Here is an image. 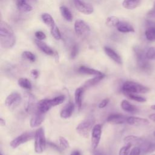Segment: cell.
Instances as JSON below:
<instances>
[{
    "mask_svg": "<svg viewBox=\"0 0 155 155\" xmlns=\"http://www.w3.org/2000/svg\"><path fill=\"white\" fill-rule=\"evenodd\" d=\"M122 89L124 93H145L150 90L149 88L133 81L125 82L122 85Z\"/></svg>",
    "mask_w": 155,
    "mask_h": 155,
    "instance_id": "cell-3",
    "label": "cell"
},
{
    "mask_svg": "<svg viewBox=\"0 0 155 155\" xmlns=\"http://www.w3.org/2000/svg\"><path fill=\"white\" fill-rule=\"evenodd\" d=\"M19 10L23 12H29L32 10V7L26 0H13Z\"/></svg>",
    "mask_w": 155,
    "mask_h": 155,
    "instance_id": "cell-18",
    "label": "cell"
},
{
    "mask_svg": "<svg viewBox=\"0 0 155 155\" xmlns=\"http://www.w3.org/2000/svg\"><path fill=\"white\" fill-rule=\"evenodd\" d=\"M70 155H81V153H80V152H79V151H78V150H74V151H73L71 153Z\"/></svg>",
    "mask_w": 155,
    "mask_h": 155,
    "instance_id": "cell-48",
    "label": "cell"
},
{
    "mask_svg": "<svg viewBox=\"0 0 155 155\" xmlns=\"http://www.w3.org/2000/svg\"><path fill=\"white\" fill-rule=\"evenodd\" d=\"M49 145L51 147H53V148H54V149H56V150H58V151H61V148H59L56 144H54V143H51V142H50L49 143Z\"/></svg>",
    "mask_w": 155,
    "mask_h": 155,
    "instance_id": "cell-46",
    "label": "cell"
},
{
    "mask_svg": "<svg viewBox=\"0 0 155 155\" xmlns=\"http://www.w3.org/2000/svg\"><path fill=\"white\" fill-rule=\"evenodd\" d=\"M127 123L131 125L142 126L149 124L150 121L145 118H142L135 116H130L127 119Z\"/></svg>",
    "mask_w": 155,
    "mask_h": 155,
    "instance_id": "cell-14",
    "label": "cell"
},
{
    "mask_svg": "<svg viewBox=\"0 0 155 155\" xmlns=\"http://www.w3.org/2000/svg\"><path fill=\"white\" fill-rule=\"evenodd\" d=\"M78 72H79L81 74H90V75H95V76H98V75H102V74H104L103 73H102L101 71L91 68H89V67H87L85 66H81L79 67L78 68Z\"/></svg>",
    "mask_w": 155,
    "mask_h": 155,
    "instance_id": "cell-20",
    "label": "cell"
},
{
    "mask_svg": "<svg viewBox=\"0 0 155 155\" xmlns=\"http://www.w3.org/2000/svg\"><path fill=\"white\" fill-rule=\"evenodd\" d=\"M132 145L130 143H126L124 147H122L119 152V155H128L130 153V148Z\"/></svg>",
    "mask_w": 155,
    "mask_h": 155,
    "instance_id": "cell-37",
    "label": "cell"
},
{
    "mask_svg": "<svg viewBox=\"0 0 155 155\" xmlns=\"http://www.w3.org/2000/svg\"><path fill=\"white\" fill-rule=\"evenodd\" d=\"M109 101H110V100H109L108 99H105L102 100V101L99 104V105H98L99 108H105V107L108 104Z\"/></svg>",
    "mask_w": 155,
    "mask_h": 155,
    "instance_id": "cell-43",
    "label": "cell"
},
{
    "mask_svg": "<svg viewBox=\"0 0 155 155\" xmlns=\"http://www.w3.org/2000/svg\"><path fill=\"white\" fill-rule=\"evenodd\" d=\"M120 107L124 111L130 113H135L138 111V109L136 106L130 104L127 100H123L121 102Z\"/></svg>",
    "mask_w": 155,
    "mask_h": 155,
    "instance_id": "cell-24",
    "label": "cell"
},
{
    "mask_svg": "<svg viewBox=\"0 0 155 155\" xmlns=\"http://www.w3.org/2000/svg\"><path fill=\"white\" fill-rule=\"evenodd\" d=\"M45 114L43 113L38 110H36L33 114L30 122V127L32 128H35L39 127L42 122L44 121V118H45Z\"/></svg>",
    "mask_w": 155,
    "mask_h": 155,
    "instance_id": "cell-12",
    "label": "cell"
},
{
    "mask_svg": "<svg viewBox=\"0 0 155 155\" xmlns=\"http://www.w3.org/2000/svg\"><path fill=\"white\" fill-rule=\"evenodd\" d=\"M84 91V88L82 87H79L76 89L74 92V101L79 110H81L82 107V96Z\"/></svg>",
    "mask_w": 155,
    "mask_h": 155,
    "instance_id": "cell-19",
    "label": "cell"
},
{
    "mask_svg": "<svg viewBox=\"0 0 155 155\" xmlns=\"http://www.w3.org/2000/svg\"><path fill=\"white\" fill-rule=\"evenodd\" d=\"M120 21L118 18L116 16H110L106 19V24L109 27H116L119 23Z\"/></svg>",
    "mask_w": 155,
    "mask_h": 155,
    "instance_id": "cell-33",
    "label": "cell"
},
{
    "mask_svg": "<svg viewBox=\"0 0 155 155\" xmlns=\"http://www.w3.org/2000/svg\"><path fill=\"white\" fill-rule=\"evenodd\" d=\"M154 6H155V5H154Z\"/></svg>",
    "mask_w": 155,
    "mask_h": 155,
    "instance_id": "cell-56",
    "label": "cell"
},
{
    "mask_svg": "<svg viewBox=\"0 0 155 155\" xmlns=\"http://www.w3.org/2000/svg\"><path fill=\"white\" fill-rule=\"evenodd\" d=\"M27 1V2L28 3V2H31V3H35L36 1V0H26Z\"/></svg>",
    "mask_w": 155,
    "mask_h": 155,
    "instance_id": "cell-50",
    "label": "cell"
},
{
    "mask_svg": "<svg viewBox=\"0 0 155 155\" xmlns=\"http://www.w3.org/2000/svg\"><path fill=\"white\" fill-rule=\"evenodd\" d=\"M78 53V47L77 46V45H74L71 50V52H70V57L71 59H74L76 58V56H77Z\"/></svg>",
    "mask_w": 155,
    "mask_h": 155,
    "instance_id": "cell-40",
    "label": "cell"
},
{
    "mask_svg": "<svg viewBox=\"0 0 155 155\" xmlns=\"http://www.w3.org/2000/svg\"><path fill=\"white\" fill-rule=\"evenodd\" d=\"M146 57L148 60H155V47H150L147 50Z\"/></svg>",
    "mask_w": 155,
    "mask_h": 155,
    "instance_id": "cell-38",
    "label": "cell"
},
{
    "mask_svg": "<svg viewBox=\"0 0 155 155\" xmlns=\"http://www.w3.org/2000/svg\"><path fill=\"white\" fill-rule=\"evenodd\" d=\"M41 18H42V21L50 28L53 25H54L55 24V22L54 21L53 18L48 13L42 14V16H41Z\"/></svg>",
    "mask_w": 155,
    "mask_h": 155,
    "instance_id": "cell-31",
    "label": "cell"
},
{
    "mask_svg": "<svg viewBox=\"0 0 155 155\" xmlns=\"http://www.w3.org/2000/svg\"><path fill=\"white\" fill-rule=\"evenodd\" d=\"M145 37L150 41H155V25L149 26L145 30Z\"/></svg>",
    "mask_w": 155,
    "mask_h": 155,
    "instance_id": "cell-28",
    "label": "cell"
},
{
    "mask_svg": "<svg viewBox=\"0 0 155 155\" xmlns=\"http://www.w3.org/2000/svg\"><path fill=\"white\" fill-rule=\"evenodd\" d=\"M22 97L21 94L17 92L10 93L5 100V105L9 110L15 109L21 102Z\"/></svg>",
    "mask_w": 155,
    "mask_h": 155,
    "instance_id": "cell-7",
    "label": "cell"
},
{
    "mask_svg": "<svg viewBox=\"0 0 155 155\" xmlns=\"http://www.w3.org/2000/svg\"><path fill=\"white\" fill-rule=\"evenodd\" d=\"M52 107L51 102H50V99H44L39 101L38 104H37V107H36V110L38 111L45 113H47Z\"/></svg>",
    "mask_w": 155,
    "mask_h": 155,
    "instance_id": "cell-15",
    "label": "cell"
},
{
    "mask_svg": "<svg viewBox=\"0 0 155 155\" xmlns=\"http://www.w3.org/2000/svg\"><path fill=\"white\" fill-rule=\"evenodd\" d=\"M35 43L38 47L44 53H45L47 55H54V51L49 47L45 43L43 42L42 41L36 39L35 40Z\"/></svg>",
    "mask_w": 155,
    "mask_h": 155,
    "instance_id": "cell-22",
    "label": "cell"
},
{
    "mask_svg": "<svg viewBox=\"0 0 155 155\" xmlns=\"http://www.w3.org/2000/svg\"><path fill=\"white\" fill-rule=\"evenodd\" d=\"M149 118L152 120L153 121L155 122V113L154 114H151L149 116Z\"/></svg>",
    "mask_w": 155,
    "mask_h": 155,
    "instance_id": "cell-49",
    "label": "cell"
},
{
    "mask_svg": "<svg viewBox=\"0 0 155 155\" xmlns=\"http://www.w3.org/2000/svg\"><path fill=\"white\" fill-rule=\"evenodd\" d=\"M151 108L152 110H155V104H154V105H151Z\"/></svg>",
    "mask_w": 155,
    "mask_h": 155,
    "instance_id": "cell-51",
    "label": "cell"
},
{
    "mask_svg": "<svg viewBox=\"0 0 155 155\" xmlns=\"http://www.w3.org/2000/svg\"><path fill=\"white\" fill-rule=\"evenodd\" d=\"M104 77H105V74L96 76L93 78L88 79L86 82H85L82 87L85 89V88H88L93 87L97 85L100 81H101Z\"/></svg>",
    "mask_w": 155,
    "mask_h": 155,
    "instance_id": "cell-21",
    "label": "cell"
},
{
    "mask_svg": "<svg viewBox=\"0 0 155 155\" xmlns=\"http://www.w3.org/2000/svg\"><path fill=\"white\" fill-rule=\"evenodd\" d=\"M73 2L76 8L82 13L90 15L93 12V7L81 0H74Z\"/></svg>",
    "mask_w": 155,
    "mask_h": 155,
    "instance_id": "cell-11",
    "label": "cell"
},
{
    "mask_svg": "<svg viewBox=\"0 0 155 155\" xmlns=\"http://www.w3.org/2000/svg\"><path fill=\"white\" fill-rule=\"evenodd\" d=\"M35 36L36 37V38L38 40H40V41H42L43 39H45L46 38V35H45L44 33H43L42 31H37L35 34Z\"/></svg>",
    "mask_w": 155,
    "mask_h": 155,
    "instance_id": "cell-41",
    "label": "cell"
},
{
    "mask_svg": "<svg viewBox=\"0 0 155 155\" xmlns=\"http://www.w3.org/2000/svg\"><path fill=\"white\" fill-rule=\"evenodd\" d=\"M31 75L34 79H36L39 76V72L37 70H35V69L32 70L31 71Z\"/></svg>",
    "mask_w": 155,
    "mask_h": 155,
    "instance_id": "cell-45",
    "label": "cell"
},
{
    "mask_svg": "<svg viewBox=\"0 0 155 155\" xmlns=\"http://www.w3.org/2000/svg\"><path fill=\"white\" fill-rule=\"evenodd\" d=\"M125 94V96H127L128 98L135 101L136 102H145L147 100L145 97L140 96H138L135 94V93H124Z\"/></svg>",
    "mask_w": 155,
    "mask_h": 155,
    "instance_id": "cell-32",
    "label": "cell"
},
{
    "mask_svg": "<svg viewBox=\"0 0 155 155\" xmlns=\"http://www.w3.org/2000/svg\"><path fill=\"white\" fill-rule=\"evenodd\" d=\"M0 125L1 126H5V121L2 117L0 118Z\"/></svg>",
    "mask_w": 155,
    "mask_h": 155,
    "instance_id": "cell-47",
    "label": "cell"
},
{
    "mask_svg": "<svg viewBox=\"0 0 155 155\" xmlns=\"http://www.w3.org/2000/svg\"><path fill=\"white\" fill-rule=\"evenodd\" d=\"M102 134V126L101 124L94 125L91 132V147L93 150H96L99 143Z\"/></svg>",
    "mask_w": 155,
    "mask_h": 155,
    "instance_id": "cell-9",
    "label": "cell"
},
{
    "mask_svg": "<svg viewBox=\"0 0 155 155\" xmlns=\"http://www.w3.org/2000/svg\"><path fill=\"white\" fill-rule=\"evenodd\" d=\"M147 16L148 18H155V6L154 7V8L151 10H150L148 13H147Z\"/></svg>",
    "mask_w": 155,
    "mask_h": 155,
    "instance_id": "cell-44",
    "label": "cell"
},
{
    "mask_svg": "<svg viewBox=\"0 0 155 155\" xmlns=\"http://www.w3.org/2000/svg\"><path fill=\"white\" fill-rule=\"evenodd\" d=\"M16 42L15 36L10 26L5 22H0V43L2 47L10 48Z\"/></svg>",
    "mask_w": 155,
    "mask_h": 155,
    "instance_id": "cell-1",
    "label": "cell"
},
{
    "mask_svg": "<svg viewBox=\"0 0 155 155\" xmlns=\"http://www.w3.org/2000/svg\"><path fill=\"white\" fill-rule=\"evenodd\" d=\"M94 122L95 120L93 117H89L85 119L76 127V132L82 137H88L90 131L94 127Z\"/></svg>",
    "mask_w": 155,
    "mask_h": 155,
    "instance_id": "cell-4",
    "label": "cell"
},
{
    "mask_svg": "<svg viewBox=\"0 0 155 155\" xmlns=\"http://www.w3.org/2000/svg\"><path fill=\"white\" fill-rule=\"evenodd\" d=\"M127 117L121 114L114 113L108 116L107 121L114 124H122L127 122Z\"/></svg>",
    "mask_w": 155,
    "mask_h": 155,
    "instance_id": "cell-13",
    "label": "cell"
},
{
    "mask_svg": "<svg viewBox=\"0 0 155 155\" xmlns=\"http://www.w3.org/2000/svg\"><path fill=\"white\" fill-rule=\"evenodd\" d=\"M124 142L125 143H130L133 145H140L143 142L142 139L135 136H128L124 139Z\"/></svg>",
    "mask_w": 155,
    "mask_h": 155,
    "instance_id": "cell-26",
    "label": "cell"
},
{
    "mask_svg": "<svg viewBox=\"0 0 155 155\" xmlns=\"http://www.w3.org/2000/svg\"><path fill=\"white\" fill-rule=\"evenodd\" d=\"M140 3V0H124L122 6L127 9L133 10L137 7Z\"/></svg>",
    "mask_w": 155,
    "mask_h": 155,
    "instance_id": "cell-27",
    "label": "cell"
},
{
    "mask_svg": "<svg viewBox=\"0 0 155 155\" xmlns=\"http://www.w3.org/2000/svg\"><path fill=\"white\" fill-rule=\"evenodd\" d=\"M59 145H60V148L61 149L65 150L67 149L69 147V143L67 140L64 137H59Z\"/></svg>",
    "mask_w": 155,
    "mask_h": 155,
    "instance_id": "cell-39",
    "label": "cell"
},
{
    "mask_svg": "<svg viewBox=\"0 0 155 155\" xmlns=\"http://www.w3.org/2000/svg\"><path fill=\"white\" fill-rule=\"evenodd\" d=\"M154 136H155V131H154Z\"/></svg>",
    "mask_w": 155,
    "mask_h": 155,
    "instance_id": "cell-53",
    "label": "cell"
},
{
    "mask_svg": "<svg viewBox=\"0 0 155 155\" xmlns=\"http://www.w3.org/2000/svg\"><path fill=\"white\" fill-rule=\"evenodd\" d=\"M65 96L60 95L50 99V102L52 107H54L62 104L65 100Z\"/></svg>",
    "mask_w": 155,
    "mask_h": 155,
    "instance_id": "cell-35",
    "label": "cell"
},
{
    "mask_svg": "<svg viewBox=\"0 0 155 155\" xmlns=\"http://www.w3.org/2000/svg\"><path fill=\"white\" fill-rule=\"evenodd\" d=\"M74 30L77 35L81 36H87L90 31V28L88 25L81 19H78L74 23Z\"/></svg>",
    "mask_w": 155,
    "mask_h": 155,
    "instance_id": "cell-10",
    "label": "cell"
},
{
    "mask_svg": "<svg viewBox=\"0 0 155 155\" xmlns=\"http://www.w3.org/2000/svg\"><path fill=\"white\" fill-rule=\"evenodd\" d=\"M24 109L27 113H30L33 111L37 107V102L35 97L28 92H25L24 94Z\"/></svg>",
    "mask_w": 155,
    "mask_h": 155,
    "instance_id": "cell-8",
    "label": "cell"
},
{
    "mask_svg": "<svg viewBox=\"0 0 155 155\" xmlns=\"http://www.w3.org/2000/svg\"><path fill=\"white\" fill-rule=\"evenodd\" d=\"M35 134L33 131H26L20 134L10 142V146L13 148H16L21 144H23L33 138H35Z\"/></svg>",
    "mask_w": 155,
    "mask_h": 155,
    "instance_id": "cell-6",
    "label": "cell"
},
{
    "mask_svg": "<svg viewBox=\"0 0 155 155\" xmlns=\"http://www.w3.org/2000/svg\"><path fill=\"white\" fill-rule=\"evenodd\" d=\"M22 57L24 58H25V59H27L28 61L31 62H33L35 61L36 60V58H35V56L30 51H25L22 53Z\"/></svg>",
    "mask_w": 155,
    "mask_h": 155,
    "instance_id": "cell-36",
    "label": "cell"
},
{
    "mask_svg": "<svg viewBox=\"0 0 155 155\" xmlns=\"http://www.w3.org/2000/svg\"><path fill=\"white\" fill-rule=\"evenodd\" d=\"M104 51L106 54L111 58L113 61H114L116 63L118 64H122V59L120 56L112 48L108 47H104Z\"/></svg>",
    "mask_w": 155,
    "mask_h": 155,
    "instance_id": "cell-17",
    "label": "cell"
},
{
    "mask_svg": "<svg viewBox=\"0 0 155 155\" xmlns=\"http://www.w3.org/2000/svg\"><path fill=\"white\" fill-rule=\"evenodd\" d=\"M18 84L21 87L26 90H31L32 87L31 82L25 78H19L18 81Z\"/></svg>",
    "mask_w": 155,
    "mask_h": 155,
    "instance_id": "cell-30",
    "label": "cell"
},
{
    "mask_svg": "<svg viewBox=\"0 0 155 155\" xmlns=\"http://www.w3.org/2000/svg\"><path fill=\"white\" fill-rule=\"evenodd\" d=\"M151 155H155V154H151Z\"/></svg>",
    "mask_w": 155,
    "mask_h": 155,
    "instance_id": "cell-54",
    "label": "cell"
},
{
    "mask_svg": "<svg viewBox=\"0 0 155 155\" xmlns=\"http://www.w3.org/2000/svg\"><path fill=\"white\" fill-rule=\"evenodd\" d=\"M134 51L139 67L143 71H148L151 69V65L146 57V52L139 47H135Z\"/></svg>",
    "mask_w": 155,
    "mask_h": 155,
    "instance_id": "cell-2",
    "label": "cell"
},
{
    "mask_svg": "<svg viewBox=\"0 0 155 155\" xmlns=\"http://www.w3.org/2000/svg\"><path fill=\"white\" fill-rule=\"evenodd\" d=\"M140 150L143 153H152L155 151V143L143 141L140 145Z\"/></svg>",
    "mask_w": 155,
    "mask_h": 155,
    "instance_id": "cell-25",
    "label": "cell"
},
{
    "mask_svg": "<svg viewBox=\"0 0 155 155\" xmlns=\"http://www.w3.org/2000/svg\"><path fill=\"white\" fill-rule=\"evenodd\" d=\"M140 151L141 150L139 147H135L131 150L129 155H140Z\"/></svg>",
    "mask_w": 155,
    "mask_h": 155,
    "instance_id": "cell-42",
    "label": "cell"
},
{
    "mask_svg": "<svg viewBox=\"0 0 155 155\" xmlns=\"http://www.w3.org/2000/svg\"><path fill=\"white\" fill-rule=\"evenodd\" d=\"M60 12L61 13L62 16V17L67 21H71L72 19H73V16H72V14L71 13V12L70 11V10L66 7L65 6H61L60 8Z\"/></svg>",
    "mask_w": 155,
    "mask_h": 155,
    "instance_id": "cell-29",
    "label": "cell"
},
{
    "mask_svg": "<svg viewBox=\"0 0 155 155\" xmlns=\"http://www.w3.org/2000/svg\"><path fill=\"white\" fill-rule=\"evenodd\" d=\"M116 28L119 31L122 33H130L134 31L133 27L131 24L126 22L120 21L116 26Z\"/></svg>",
    "mask_w": 155,
    "mask_h": 155,
    "instance_id": "cell-23",
    "label": "cell"
},
{
    "mask_svg": "<svg viewBox=\"0 0 155 155\" xmlns=\"http://www.w3.org/2000/svg\"><path fill=\"white\" fill-rule=\"evenodd\" d=\"M46 146V139L42 128H38L35 134V151L37 153L44 151Z\"/></svg>",
    "mask_w": 155,
    "mask_h": 155,
    "instance_id": "cell-5",
    "label": "cell"
},
{
    "mask_svg": "<svg viewBox=\"0 0 155 155\" xmlns=\"http://www.w3.org/2000/svg\"><path fill=\"white\" fill-rule=\"evenodd\" d=\"M74 108V104L72 102H69L61 110L60 116L63 119H67L71 117Z\"/></svg>",
    "mask_w": 155,
    "mask_h": 155,
    "instance_id": "cell-16",
    "label": "cell"
},
{
    "mask_svg": "<svg viewBox=\"0 0 155 155\" xmlns=\"http://www.w3.org/2000/svg\"><path fill=\"white\" fill-rule=\"evenodd\" d=\"M1 155H2V153H1Z\"/></svg>",
    "mask_w": 155,
    "mask_h": 155,
    "instance_id": "cell-55",
    "label": "cell"
},
{
    "mask_svg": "<svg viewBox=\"0 0 155 155\" xmlns=\"http://www.w3.org/2000/svg\"><path fill=\"white\" fill-rule=\"evenodd\" d=\"M96 155H102V154H101V153H97V154L96 153Z\"/></svg>",
    "mask_w": 155,
    "mask_h": 155,
    "instance_id": "cell-52",
    "label": "cell"
},
{
    "mask_svg": "<svg viewBox=\"0 0 155 155\" xmlns=\"http://www.w3.org/2000/svg\"><path fill=\"white\" fill-rule=\"evenodd\" d=\"M50 32H51L52 36L54 39H56L57 40H59L61 39V33H60V31H59L58 27L56 25V24L54 25H53L51 27H50Z\"/></svg>",
    "mask_w": 155,
    "mask_h": 155,
    "instance_id": "cell-34",
    "label": "cell"
}]
</instances>
